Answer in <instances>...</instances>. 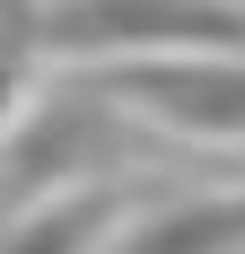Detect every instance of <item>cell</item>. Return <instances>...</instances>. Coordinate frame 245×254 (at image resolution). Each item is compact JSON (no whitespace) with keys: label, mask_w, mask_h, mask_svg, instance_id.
Returning <instances> with one entry per match:
<instances>
[{"label":"cell","mask_w":245,"mask_h":254,"mask_svg":"<svg viewBox=\"0 0 245 254\" xmlns=\"http://www.w3.org/2000/svg\"><path fill=\"white\" fill-rule=\"evenodd\" d=\"M44 53H245L237 0H53L35 18Z\"/></svg>","instance_id":"1"},{"label":"cell","mask_w":245,"mask_h":254,"mask_svg":"<svg viewBox=\"0 0 245 254\" xmlns=\"http://www.w3.org/2000/svg\"><path fill=\"white\" fill-rule=\"evenodd\" d=\"M97 97H122L175 131L245 140V53H149V62L114 70Z\"/></svg>","instance_id":"2"},{"label":"cell","mask_w":245,"mask_h":254,"mask_svg":"<svg viewBox=\"0 0 245 254\" xmlns=\"http://www.w3.org/2000/svg\"><path fill=\"white\" fill-rule=\"evenodd\" d=\"M105 228V193H79V202L35 210L18 237H0V254H88V237Z\"/></svg>","instance_id":"5"},{"label":"cell","mask_w":245,"mask_h":254,"mask_svg":"<svg viewBox=\"0 0 245 254\" xmlns=\"http://www.w3.org/2000/svg\"><path fill=\"white\" fill-rule=\"evenodd\" d=\"M237 246H245V193H219V202L158 210V219L131 228L114 254H237Z\"/></svg>","instance_id":"4"},{"label":"cell","mask_w":245,"mask_h":254,"mask_svg":"<svg viewBox=\"0 0 245 254\" xmlns=\"http://www.w3.org/2000/svg\"><path fill=\"white\" fill-rule=\"evenodd\" d=\"M0 105H9V62H0Z\"/></svg>","instance_id":"6"},{"label":"cell","mask_w":245,"mask_h":254,"mask_svg":"<svg viewBox=\"0 0 245 254\" xmlns=\"http://www.w3.org/2000/svg\"><path fill=\"white\" fill-rule=\"evenodd\" d=\"M114 149V114H105V97H70L53 105L44 123L18 140V176H79L88 158Z\"/></svg>","instance_id":"3"}]
</instances>
